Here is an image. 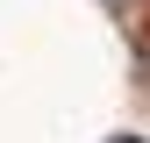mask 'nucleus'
<instances>
[{
    "mask_svg": "<svg viewBox=\"0 0 150 143\" xmlns=\"http://www.w3.org/2000/svg\"><path fill=\"white\" fill-rule=\"evenodd\" d=\"M107 7H115V14H129V7H136V0H107Z\"/></svg>",
    "mask_w": 150,
    "mask_h": 143,
    "instance_id": "obj_1",
    "label": "nucleus"
},
{
    "mask_svg": "<svg viewBox=\"0 0 150 143\" xmlns=\"http://www.w3.org/2000/svg\"><path fill=\"white\" fill-rule=\"evenodd\" d=\"M115 143H150V136H115Z\"/></svg>",
    "mask_w": 150,
    "mask_h": 143,
    "instance_id": "obj_2",
    "label": "nucleus"
}]
</instances>
